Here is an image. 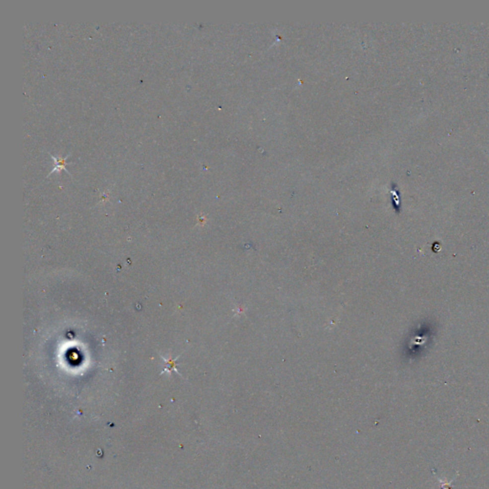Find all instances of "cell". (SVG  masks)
Returning <instances> with one entry per match:
<instances>
[{
    "mask_svg": "<svg viewBox=\"0 0 489 489\" xmlns=\"http://www.w3.org/2000/svg\"><path fill=\"white\" fill-rule=\"evenodd\" d=\"M69 155H70V154H69ZM69 155H68L67 157H65L64 159H62V158H60V159H57L56 157H54V156H52V158H53V160H54V162L57 163V164H56V166L54 167V169L52 170V172H54V171H56L57 169H66V168H65V164H66V160H67V158L69 157ZM66 170H67V169H66ZM67 171H68V170H67ZM68 172H69V171H68Z\"/></svg>",
    "mask_w": 489,
    "mask_h": 489,
    "instance_id": "obj_2",
    "label": "cell"
},
{
    "mask_svg": "<svg viewBox=\"0 0 489 489\" xmlns=\"http://www.w3.org/2000/svg\"><path fill=\"white\" fill-rule=\"evenodd\" d=\"M457 476H459V474H457L456 477ZM456 477H454L452 479V481H447L445 478L441 479L439 477H437V479H438V481H439V483L440 484V489H453V483H454Z\"/></svg>",
    "mask_w": 489,
    "mask_h": 489,
    "instance_id": "obj_1",
    "label": "cell"
}]
</instances>
